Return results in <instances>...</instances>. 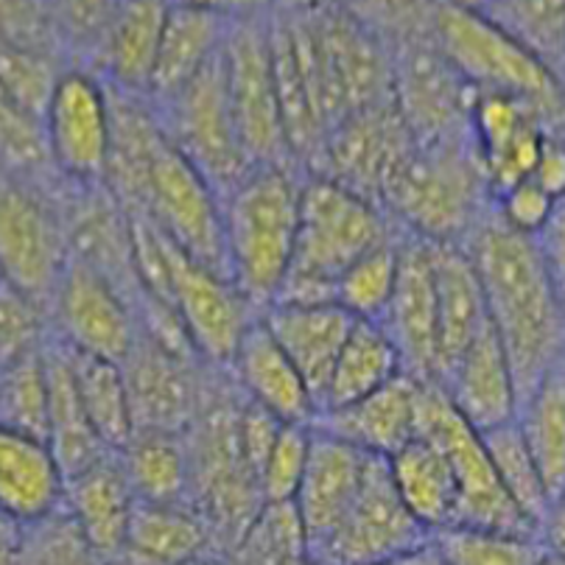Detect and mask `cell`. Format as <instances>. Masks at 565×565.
Here are the masks:
<instances>
[{
  "instance_id": "6da1fadb",
  "label": "cell",
  "mask_w": 565,
  "mask_h": 565,
  "mask_svg": "<svg viewBox=\"0 0 565 565\" xmlns=\"http://www.w3.org/2000/svg\"><path fill=\"white\" fill-rule=\"evenodd\" d=\"M465 247L479 271L490 326L504 344L523 401L565 364V317L541 244L510 230L490 211Z\"/></svg>"
},
{
  "instance_id": "7a4b0ae2",
  "label": "cell",
  "mask_w": 565,
  "mask_h": 565,
  "mask_svg": "<svg viewBox=\"0 0 565 565\" xmlns=\"http://www.w3.org/2000/svg\"><path fill=\"white\" fill-rule=\"evenodd\" d=\"M379 205L401 235L428 244H465L493 211V193L470 132L412 146L386 180Z\"/></svg>"
},
{
  "instance_id": "3957f363",
  "label": "cell",
  "mask_w": 565,
  "mask_h": 565,
  "mask_svg": "<svg viewBox=\"0 0 565 565\" xmlns=\"http://www.w3.org/2000/svg\"><path fill=\"white\" fill-rule=\"evenodd\" d=\"M306 171L255 166L222 199L230 280L258 311L277 300L295 258Z\"/></svg>"
},
{
  "instance_id": "277c9868",
  "label": "cell",
  "mask_w": 565,
  "mask_h": 565,
  "mask_svg": "<svg viewBox=\"0 0 565 565\" xmlns=\"http://www.w3.org/2000/svg\"><path fill=\"white\" fill-rule=\"evenodd\" d=\"M395 235L401 233L379 202L328 177L306 174L295 258L277 300L337 302L344 271Z\"/></svg>"
},
{
  "instance_id": "5b68a950",
  "label": "cell",
  "mask_w": 565,
  "mask_h": 565,
  "mask_svg": "<svg viewBox=\"0 0 565 565\" xmlns=\"http://www.w3.org/2000/svg\"><path fill=\"white\" fill-rule=\"evenodd\" d=\"M244 395L227 370L211 367L205 401L185 431L191 459V504L211 523L222 546L233 548L264 507L255 470L241 451Z\"/></svg>"
},
{
  "instance_id": "8992f818",
  "label": "cell",
  "mask_w": 565,
  "mask_h": 565,
  "mask_svg": "<svg viewBox=\"0 0 565 565\" xmlns=\"http://www.w3.org/2000/svg\"><path fill=\"white\" fill-rule=\"evenodd\" d=\"M431 40L476 93H504L535 104L554 127H565V82L510 31L481 12L439 0Z\"/></svg>"
},
{
  "instance_id": "52a82bcc",
  "label": "cell",
  "mask_w": 565,
  "mask_h": 565,
  "mask_svg": "<svg viewBox=\"0 0 565 565\" xmlns=\"http://www.w3.org/2000/svg\"><path fill=\"white\" fill-rule=\"evenodd\" d=\"M417 437L431 439L451 462L457 479V521L454 526H476V530L521 532L541 535L535 523L523 515L501 484L481 431H476L448 401L437 381H423L420 415H417Z\"/></svg>"
},
{
  "instance_id": "ba28073f",
  "label": "cell",
  "mask_w": 565,
  "mask_h": 565,
  "mask_svg": "<svg viewBox=\"0 0 565 565\" xmlns=\"http://www.w3.org/2000/svg\"><path fill=\"white\" fill-rule=\"evenodd\" d=\"M154 107L174 149L222 199L255 169L230 104L224 51L180 93Z\"/></svg>"
},
{
  "instance_id": "9c48e42d",
  "label": "cell",
  "mask_w": 565,
  "mask_h": 565,
  "mask_svg": "<svg viewBox=\"0 0 565 565\" xmlns=\"http://www.w3.org/2000/svg\"><path fill=\"white\" fill-rule=\"evenodd\" d=\"M224 76L241 140L255 166H300L291 157L280 93H277L275 56H271L269 14L235 20L224 43ZM302 171V169H300Z\"/></svg>"
},
{
  "instance_id": "30bf717a",
  "label": "cell",
  "mask_w": 565,
  "mask_h": 565,
  "mask_svg": "<svg viewBox=\"0 0 565 565\" xmlns=\"http://www.w3.org/2000/svg\"><path fill=\"white\" fill-rule=\"evenodd\" d=\"M166 260L169 306L180 319L188 344L202 364L224 370L260 311L227 275L193 260L169 238Z\"/></svg>"
},
{
  "instance_id": "8fae6325",
  "label": "cell",
  "mask_w": 565,
  "mask_h": 565,
  "mask_svg": "<svg viewBox=\"0 0 565 565\" xmlns=\"http://www.w3.org/2000/svg\"><path fill=\"white\" fill-rule=\"evenodd\" d=\"M67 260L65 211L25 180H0V280L51 308Z\"/></svg>"
},
{
  "instance_id": "7c38bea8",
  "label": "cell",
  "mask_w": 565,
  "mask_h": 565,
  "mask_svg": "<svg viewBox=\"0 0 565 565\" xmlns=\"http://www.w3.org/2000/svg\"><path fill=\"white\" fill-rule=\"evenodd\" d=\"M51 169L67 185H104L113 149L109 87L93 71H62L43 115Z\"/></svg>"
},
{
  "instance_id": "4fadbf2b",
  "label": "cell",
  "mask_w": 565,
  "mask_h": 565,
  "mask_svg": "<svg viewBox=\"0 0 565 565\" xmlns=\"http://www.w3.org/2000/svg\"><path fill=\"white\" fill-rule=\"evenodd\" d=\"M476 90L439 54L431 34L392 49V104L415 143L465 138Z\"/></svg>"
},
{
  "instance_id": "5bb4252c",
  "label": "cell",
  "mask_w": 565,
  "mask_h": 565,
  "mask_svg": "<svg viewBox=\"0 0 565 565\" xmlns=\"http://www.w3.org/2000/svg\"><path fill=\"white\" fill-rule=\"evenodd\" d=\"M51 337L76 353L124 361L140 337L135 302L82 260H67L51 300Z\"/></svg>"
},
{
  "instance_id": "9a60e30c",
  "label": "cell",
  "mask_w": 565,
  "mask_h": 565,
  "mask_svg": "<svg viewBox=\"0 0 565 565\" xmlns=\"http://www.w3.org/2000/svg\"><path fill=\"white\" fill-rule=\"evenodd\" d=\"M428 537L431 535L397 495L390 462L375 457L337 530L313 546L308 557L322 565H381L420 546Z\"/></svg>"
},
{
  "instance_id": "2e32d148",
  "label": "cell",
  "mask_w": 565,
  "mask_h": 565,
  "mask_svg": "<svg viewBox=\"0 0 565 565\" xmlns=\"http://www.w3.org/2000/svg\"><path fill=\"white\" fill-rule=\"evenodd\" d=\"M412 146L415 138L403 124L392 98H386L339 120L319 146L308 174L328 177L379 202L386 180Z\"/></svg>"
},
{
  "instance_id": "e0dca14e",
  "label": "cell",
  "mask_w": 565,
  "mask_h": 565,
  "mask_svg": "<svg viewBox=\"0 0 565 565\" xmlns=\"http://www.w3.org/2000/svg\"><path fill=\"white\" fill-rule=\"evenodd\" d=\"M127 375L135 431L185 434L205 401L211 367L196 355L180 353L140 331L138 342L120 361Z\"/></svg>"
},
{
  "instance_id": "ac0fdd59",
  "label": "cell",
  "mask_w": 565,
  "mask_h": 565,
  "mask_svg": "<svg viewBox=\"0 0 565 565\" xmlns=\"http://www.w3.org/2000/svg\"><path fill=\"white\" fill-rule=\"evenodd\" d=\"M552 129L565 127H554L535 104L504 93H476L468 132L493 199L532 174Z\"/></svg>"
},
{
  "instance_id": "d6986e66",
  "label": "cell",
  "mask_w": 565,
  "mask_h": 565,
  "mask_svg": "<svg viewBox=\"0 0 565 565\" xmlns=\"http://www.w3.org/2000/svg\"><path fill=\"white\" fill-rule=\"evenodd\" d=\"M381 326L395 342L406 373L420 381L437 379V289L428 241L403 235L397 280Z\"/></svg>"
},
{
  "instance_id": "ffe728a7",
  "label": "cell",
  "mask_w": 565,
  "mask_h": 565,
  "mask_svg": "<svg viewBox=\"0 0 565 565\" xmlns=\"http://www.w3.org/2000/svg\"><path fill=\"white\" fill-rule=\"evenodd\" d=\"M373 459L313 423L311 457L295 495V507L308 537V552L337 530V523L342 521L367 479Z\"/></svg>"
},
{
  "instance_id": "44dd1931",
  "label": "cell",
  "mask_w": 565,
  "mask_h": 565,
  "mask_svg": "<svg viewBox=\"0 0 565 565\" xmlns=\"http://www.w3.org/2000/svg\"><path fill=\"white\" fill-rule=\"evenodd\" d=\"M224 370L241 395L280 423H317L319 403L311 386L260 317L244 333L233 361Z\"/></svg>"
},
{
  "instance_id": "7402d4cb",
  "label": "cell",
  "mask_w": 565,
  "mask_h": 565,
  "mask_svg": "<svg viewBox=\"0 0 565 565\" xmlns=\"http://www.w3.org/2000/svg\"><path fill=\"white\" fill-rule=\"evenodd\" d=\"M437 384L476 431L515 420L521 406L515 373L493 326L454 361Z\"/></svg>"
},
{
  "instance_id": "603a6c76",
  "label": "cell",
  "mask_w": 565,
  "mask_h": 565,
  "mask_svg": "<svg viewBox=\"0 0 565 565\" xmlns=\"http://www.w3.org/2000/svg\"><path fill=\"white\" fill-rule=\"evenodd\" d=\"M260 322L295 361V367L308 381L317 403L322 401L333 364L353 331L355 319L339 302L277 300L260 311Z\"/></svg>"
},
{
  "instance_id": "cb8c5ba5",
  "label": "cell",
  "mask_w": 565,
  "mask_h": 565,
  "mask_svg": "<svg viewBox=\"0 0 565 565\" xmlns=\"http://www.w3.org/2000/svg\"><path fill=\"white\" fill-rule=\"evenodd\" d=\"M423 381L403 373L373 395L342 406V409L322 412L317 426L361 448L370 457L390 459L401 451L409 439L417 437V415H420Z\"/></svg>"
},
{
  "instance_id": "d4e9b609",
  "label": "cell",
  "mask_w": 565,
  "mask_h": 565,
  "mask_svg": "<svg viewBox=\"0 0 565 565\" xmlns=\"http://www.w3.org/2000/svg\"><path fill=\"white\" fill-rule=\"evenodd\" d=\"M437 289V379L490 328L479 271L465 244H428Z\"/></svg>"
},
{
  "instance_id": "484cf974",
  "label": "cell",
  "mask_w": 565,
  "mask_h": 565,
  "mask_svg": "<svg viewBox=\"0 0 565 565\" xmlns=\"http://www.w3.org/2000/svg\"><path fill=\"white\" fill-rule=\"evenodd\" d=\"M169 9L171 0H118L96 49L107 87L149 98Z\"/></svg>"
},
{
  "instance_id": "4316f807",
  "label": "cell",
  "mask_w": 565,
  "mask_h": 565,
  "mask_svg": "<svg viewBox=\"0 0 565 565\" xmlns=\"http://www.w3.org/2000/svg\"><path fill=\"white\" fill-rule=\"evenodd\" d=\"M218 546L211 523L193 504L138 501L120 543L118 565H188Z\"/></svg>"
},
{
  "instance_id": "83f0119b",
  "label": "cell",
  "mask_w": 565,
  "mask_h": 565,
  "mask_svg": "<svg viewBox=\"0 0 565 565\" xmlns=\"http://www.w3.org/2000/svg\"><path fill=\"white\" fill-rule=\"evenodd\" d=\"M62 504L65 473L49 439L0 426V510L25 526Z\"/></svg>"
},
{
  "instance_id": "f1b7e54d",
  "label": "cell",
  "mask_w": 565,
  "mask_h": 565,
  "mask_svg": "<svg viewBox=\"0 0 565 565\" xmlns=\"http://www.w3.org/2000/svg\"><path fill=\"white\" fill-rule=\"evenodd\" d=\"M135 490L118 454H107L65 481V507L109 565H118L120 543L132 518Z\"/></svg>"
},
{
  "instance_id": "f546056e",
  "label": "cell",
  "mask_w": 565,
  "mask_h": 565,
  "mask_svg": "<svg viewBox=\"0 0 565 565\" xmlns=\"http://www.w3.org/2000/svg\"><path fill=\"white\" fill-rule=\"evenodd\" d=\"M230 25H233L230 20L205 12V9L171 3L163 43L157 54L154 78H151V102L163 104L166 98L180 93L193 76L205 71L224 51Z\"/></svg>"
},
{
  "instance_id": "4dcf8cb0",
  "label": "cell",
  "mask_w": 565,
  "mask_h": 565,
  "mask_svg": "<svg viewBox=\"0 0 565 565\" xmlns=\"http://www.w3.org/2000/svg\"><path fill=\"white\" fill-rule=\"evenodd\" d=\"M386 462H390L397 495L428 535L454 526L459 501L457 479H454L448 457L434 446L431 439H409Z\"/></svg>"
},
{
  "instance_id": "1f68e13d",
  "label": "cell",
  "mask_w": 565,
  "mask_h": 565,
  "mask_svg": "<svg viewBox=\"0 0 565 565\" xmlns=\"http://www.w3.org/2000/svg\"><path fill=\"white\" fill-rule=\"evenodd\" d=\"M49 359V381H51V409H49V446L60 462L65 481L76 473L96 465L98 459L107 457L109 451L96 434V428L87 420V412L78 397L76 379L71 370V355L65 344L51 337L45 348Z\"/></svg>"
},
{
  "instance_id": "d6a6232c",
  "label": "cell",
  "mask_w": 565,
  "mask_h": 565,
  "mask_svg": "<svg viewBox=\"0 0 565 565\" xmlns=\"http://www.w3.org/2000/svg\"><path fill=\"white\" fill-rule=\"evenodd\" d=\"M403 359L397 353L395 342L384 331L381 322L355 319L353 331L339 353L333 373L328 379L322 401H319V415L331 409H342L361 397L373 395L375 390L386 386L403 375Z\"/></svg>"
},
{
  "instance_id": "836d02e7",
  "label": "cell",
  "mask_w": 565,
  "mask_h": 565,
  "mask_svg": "<svg viewBox=\"0 0 565 565\" xmlns=\"http://www.w3.org/2000/svg\"><path fill=\"white\" fill-rule=\"evenodd\" d=\"M118 457L138 501L191 504V459L185 434L135 431Z\"/></svg>"
},
{
  "instance_id": "e575fe53",
  "label": "cell",
  "mask_w": 565,
  "mask_h": 565,
  "mask_svg": "<svg viewBox=\"0 0 565 565\" xmlns=\"http://www.w3.org/2000/svg\"><path fill=\"white\" fill-rule=\"evenodd\" d=\"M515 423L554 504L565 495V364L523 397Z\"/></svg>"
},
{
  "instance_id": "d590c367",
  "label": "cell",
  "mask_w": 565,
  "mask_h": 565,
  "mask_svg": "<svg viewBox=\"0 0 565 565\" xmlns=\"http://www.w3.org/2000/svg\"><path fill=\"white\" fill-rule=\"evenodd\" d=\"M65 350L71 355L73 379H76L87 420L96 428L104 446L118 454L135 437L132 403H129L127 375H124L120 361L76 353L71 348Z\"/></svg>"
},
{
  "instance_id": "8d00e7d4",
  "label": "cell",
  "mask_w": 565,
  "mask_h": 565,
  "mask_svg": "<svg viewBox=\"0 0 565 565\" xmlns=\"http://www.w3.org/2000/svg\"><path fill=\"white\" fill-rule=\"evenodd\" d=\"M481 14L510 31L565 82V0H493Z\"/></svg>"
},
{
  "instance_id": "74e56055",
  "label": "cell",
  "mask_w": 565,
  "mask_h": 565,
  "mask_svg": "<svg viewBox=\"0 0 565 565\" xmlns=\"http://www.w3.org/2000/svg\"><path fill=\"white\" fill-rule=\"evenodd\" d=\"M481 437H484L490 462H493L507 493L521 507L523 515L530 518L537 530H541L543 518H546L548 507H552V495H548L546 484H543L541 470H537L530 448L523 443V434L518 428V423H501V426L481 431Z\"/></svg>"
},
{
  "instance_id": "f35d334b",
  "label": "cell",
  "mask_w": 565,
  "mask_h": 565,
  "mask_svg": "<svg viewBox=\"0 0 565 565\" xmlns=\"http://www.w3.org/2000/svg\"><path fill=\"white\" fill-rule=\"evenodd\" d=\"M49 348V344H45ZM45 348L0 370V426L49 437L51 381Z\"/></svg>"
},
{
  "instance_id": "ab89813d",
  "label": "cell",
  "mask_w": 565,
  "mask_h": 565,
  "mask_svg": "<svg viewBox=\"0 0 565 565\" xmlns=\"http://www.w3.org/2000/svg\"><path fill=\"white\" fill-rule=\"evenodd\" d=\"M230 552L235 565H289L306 557L308 537L295 501H264Z\"/></svg>"
},
{
  "instance_id": "60d3db41",
  "label": "cell",
  "mask_w": 565,
  "mask_h": 565,
  "mask_svg": "<svg viewBox=\"0 0 565 565\" xmlns=\"http://www.w3.org/2000/svg\"><path fill=\"white\" fill-rule=\"evenodd\" d=\"M431 537L448 565H537L546 554L541 535L521 532L448 526Z\"/></svg>"
},
{
  "instance_id": "b9f144b4",
  "label": "cell",
  "mask_w": 565,
  "mask_h": 565,
  "mask_svg": "<svg viewBox=\"0 0 565 565\" xmlns=\"http://www.w3.org/2000/svg\"><path fill=\"white\" fill-rule=\"evenodd\" d=\"M401 241L395 235L386 244L375 247L361 260H355L342 280L337 282V302L353 319H367L381 322L386 306H390L392 289L397 280V266H401Z\"/></svg>"
},
{
  "instance_id": "7bdbcfd3",
  "label": "cell",
  "mask_w": 565,
  "mask_h": 565,
  "mask_svg": "<svg viewBox=\"0 0 565 565\" xmlns=\"http://www.w3.org/2000/svg\"><path fill=\"white\" fill-rule=\"evenodd\" d=\"M18 565H109L62 504L23 526Z\"/></svg>"
},
{
  "instance_id": "ee69618b",
  "label": "cell",
  "mask_w": 565,
  "mask_h": 565,
  "mask_svg": "<svg viewBox=\"0 0 565 565\" xmlns=\"http://www.w3.org/2000/svg\"><path fill=\"white\" fill-rule=\"evenodd\" d=\"M60 76L62 71H54L43 51L0 43V96L20 113L43 120Z\"/></svg>"
},
{
  "instance_id": "f6af8a7d",
  "label": "cell",
  "mask_w": 565,
  "mask_h": 565,
  "mask_svg": "<svg viewBox=\"0 0 565 565\" xmlns=\"http://www.w3.org/2000/svg\"><path fill=\"white\" fill-rule=\"evenodd\" d=\"M51 342L49 308L12 282L0 280V370Z\"/></svg>"
},
{
  "instance_id": "bcb514c9",
  "label": "cell",
  "mask_w": 565,
  "mask_h": 565,
  "mask_svg": "<svg viewBox=\"0 0 565 565\" xmlns=\"http://www.w3.org/2000/svg\"><path fill=\"white\" fill-rule=\"evenodd\" d=\"M361 25H367L395 49L431 34V18L439 0H326Z\"/></svg>"
},
{
  "instance_id": "7dc6e473",
  "label": "cell",
  "mask_w": 565,
  "mask_h": 565,
  "mask_svg": "<svg viewBox=\"0 0 565 565\" xmlns=\"http://www.w3.org/2000/svg\"><path fill=\"white\" fill-rule=\"evenodd\" d=\"M313 423H282L260 470L264 501H295L311 457Z\"/></svg>"
},
{
  "instance_id": "c3c4849f",
  "label": "cell",
  "mask_w": 565,
  "mask_h": 565,
  "mask_svg": "<svg viewBox=\"0 0 565 565\" xmlns=\"http://www.w3.org/2000/svg\"><path fill=\"white\" fill-rule=\"evenodd\" d=\"M557 205V199L548 196L537 182L526 177L493 199V213L515 233L537 238L548 227Z\"/></svg>"
},
{
  "instance_id": "681fc988",
  "label": "cell",
  "mask_w": 565,
  "mask_h": 565,
  "mask_svg": "<svg viewBox=\"0 0 565 565\" xmlns=\"http://www.w3.org/2000/svg\"><path fill=\"white\" fill-rule=\"evenodd\" d=\"M56 20L78 45L98 49L118 0H54Z\"/></svg>"
},
{
  "instance_id": "f907efd6",
  "label": "cell",
  "mask_w": 565,
  "mask_h": 565,
  "mask_svg": "<svg viewBox=\"0 0 565 565\" xmlns=\"http://www.w3.org/2000/svg\"><path fill=\"white\" fill-rule=\"evenodd\" d=\"M532 182L543 188L548 196L557 202L565 199V129H552L543 138L541 151H537L535 169L530 174Z\"/></svg>"
},
{
  "instance_id": "816d5d0a",
  "label": "cell",
  "mask_w": 565,
  "mask_h": 565,
  "mask_svg": "<svg viewBox=\"0 0 565 565\" xmlns=\"http://www.w3.org/2000/svg\"><path fill=\"white\" fill-rule=\"evenodd\" d=\"M537 244H541L543 260H546L548 277H552L554 295H557L559 308H563L565 317V199L554 211L548 227L537 235Z\"/></svg>"
},
{
  "instance_id": "f5cc1de1",
  "label": "cell",
  "mask_w": 565,
  "mask_h": 565,
  "mask_svg": "<svg viewBox=\"0 0 565 565\" xmlns=\"http://www.w3.org/2000/svg\"><path fill=\"white\" fill-rule=\"evenodd\" d=\"M171 3L205 9V12L218 14V18L230 20V23H235V20L264 18V14H271L286 7V0H171Z\"/></svg>"
},
{
  "instance_id": "db71d44e",
  "label": "cell",
  "mask_w": 565,
  "mask_h": 565,
  "mask_svg": "<svg viewBox=\"0 0 565 565\" xmlns=\"http://www.w3.org/2000/svg\"><path fill=\"white\" fill-rule=\"evenodd\" d=\"M541 541L548 554L565 559V495L548 507L546 518L541 523Z\"/></svg>"
},
{
  "instance_id": "11a10c76",
  "label": "cell",
  "mask_w": 565,
  "mask_h": 565,
  "mask_svg": "<svg viewBox=\"0 0 565 565\" xmlns=\"http://www.w3.org/2000/svg\"><path fill=\"white\" fill-rule=\"evenodd\" d=\"M20 537H23V523L0 510V565H18Z\"/></svg>"
},
{
  "instance_id": "9f6ffc18",
  "label": "cell",
  "mask_w": 565,
  "mask_h": 565,
  "mask_svg": "<svg viewBox=\"0 0 565 565\" xmlns=\"http://www.w3.org/2000/svg\"><path fill=\"white\" fill-rule=\"evenodd\" d=\"M381 565H448V563L446 557H443V552L437 548V543H434V537H428V541H423L420 546L397 554V557L386 559V563Z\"/></svg>"
},
{
  "instance_id": "6f0895ef",
  "label": "cell",
  "mask_w": 565,
  "mask_h": 565,
  "mask_svg": "<svg viewBox=\"0 0 565 565\" xmlns=\"http://www.w3.org/2000/svg\"><path fill=\"white\" fill-rule=\"evenodd\" d=\"M448 3H454L459 9H468V12H484L493 0H448Z\"/></svg>"
},
{
  "instance_id": "680465c9",
  "label": "cell",
  "mask_w": 565,
  "mask_h": 565,
  "mask_svg": "<svg viewBox=\"0 0 565 565\" xmlns=\"http://www.w3.org/2000/svg\"><path fill=\"white\" fill-rule=\"evenodd\" d=\"M188 565H235V559L233 557H222V554H205V557H199V559H193V563H188Z\"/></svg>"
},
{
  "instance_id": "91938a15",
  "label": "cell",
  "mask_w": 565,
  "mask_h": 565,
  "mask_svg": "<svg viewBox=\"0 0 565 565\" xmlns=\"http://www.w3.org/2000/svg\"><path fill=\"white\" fill-rule=\"evenodd\" d=\"M537 565H565V559H559V557H554V554H543V559Z\"/></svg>"
},
{
  "instance_id": "94428289",
  "label": "cell",
  "mask_w": 565,
  "mask_h": 565,
  "mask_svg": "<svg viewBox=\"0 0 565 565\" xmlns=\"http://www.w3.org/2000/svg\"><path fill=\"white\" fill-rule=\"evenodd\" d=\"M289 565H322V563H317V559H311V557H308V554H306V557H300V559H291Z\"/></svg>"
}]
</instances>
